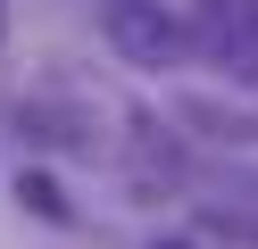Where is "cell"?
<instances>
[{
	"mask_svg": "<svg viewBox=\"0 0 258 249\" xmlns=\"http://www.w3.org/2000/svg\"><path fill=\"white\" fill-rule=\"evenodd\" d=\"M0 50H9V0H0Z\"/></svg>",
	"mask_w": 258,
	"mask_h": 249,
	"instance_id": "obj_7",
	"label": "cell"
},
{
	"mask_svg": "<svg viewBox=\"0 0 258 249\" xmlns=\"http://www.w3.org/2000/svg\"><path fill=\"white\" fill-rule=\"evenodd\" d=\"M17 125H25L34 149H75V158L117 149V133H100L108 108H100L92 92H75V83H42V92H25V100H17Z\"/></svg>",
	"mask_w": 258,
	"mask_h": 249,
	"instance_id": "obj_1",
	"label": "cell"
},
{
	"mask_svg": "<svg viewBox=\"0 0 258 249\" xmlns=\"http://www.w3.org/2000/svg\"><path fill=\"white\" fill-rule=\"evenodd\" d=\"M158 249H183V241H158Z\"/></svg>",
	"mask_w": 258,
	"mask_h": 249,
	"instance_id": "obj_8",
	"label": "cell"
},
{
	"mask_svg": "<svg viewBox=\"0 0 258 249\" xmlns=\"http://www.w3.org/2000/svg\"><path fill=\"white\" fill-rule=\"evenodd\" d=\"M200 224L241 241V249H258V183H233L225 199H200Z\"/></svg>",
	"mask_w": 258,
	"mask_h": 249,
	"instance_id": "obj_5",
	"label": "cell"
},
{
	"mask_svg": "<svg viewBox=\"0 0 258 249\" xmlns=\"http://www.w3.org/2000/svg\"><path fill=\"white\" fill-rule=\"evenodd\" d=\"M17 199H25V216H42V224H75V199L58 191L42 166H25V175H17Z\"/></svg>",
	"mask_w": 258,
	"mask_h": 249,
	"instance_id": "obj_6",
	"label": "cell"
},
{
	"mask_svg": "<svg viewBox=\"0 0 258 249\" xmlns=\"http://www.w3.org/2000/svg\"><path fill=\"white\" fill-rule=\"evenodd\" d=\"M175 116H183L191 133H208V141H225V149H258V116L250 108H225V100H208V92H175Z\"/></svg>",
	"mask_w": 258,
	"mask_h": 249,
	"instance_id": "obj_4",
	"label": "cell"
},
{
	"mask_svg": "<svg viewBox=\"0 0 258 249\" xmlns=\"http://www.w3.org/2000/svg\"><path fill=\"white\" fill-rule=\"evenodd\" d=\"M100 42L117 50V66H142V75H175L191 50V25L167 17V0H108L100 9Z\"/></svg>",
	"mask_w": 258,
	"mask_h": 249,
	"instance_id": "obj_2",
	"label": "cell"
},
{
	"mask_svg": "<svg viewBox=\"0 0 258 249\" xmlns=\"http://www.w3.org/2000/svg\"><path fill=\"white\" fill-rule=\"evenodd\" d=\"M191 50L225 83H258V0H191Z\"/></svg>",
	"mask_w": 258,
	"mask_h": 249,
	"instance_id": "obj_3",
	"label": "cell"
}]
</instances>
